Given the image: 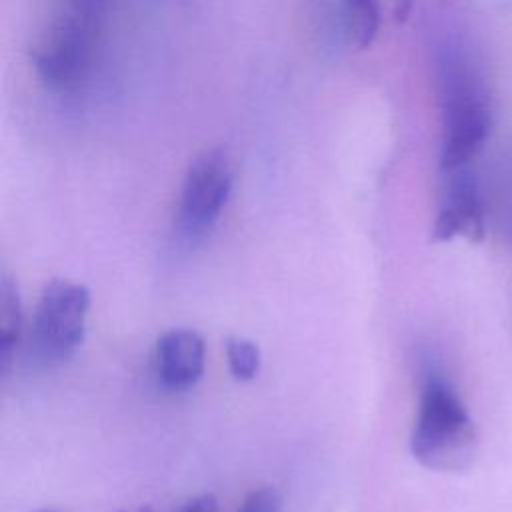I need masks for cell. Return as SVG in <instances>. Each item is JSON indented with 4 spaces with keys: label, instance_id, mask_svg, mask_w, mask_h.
I'll return each instance as SVG.
<instances>
[{
    "label": "cell",
    "instance_id": "cell-13",
    "mask_svg": "<svg viewBox=\"0 0 512 512\" xmlns=\"http://www.w3.org/2000/svg\"><path fill=\"white\" fill-rule=\"evenodd\" d=\"M174 512H218V502L212 494H202V496L188 500Z\"/></svg>",
    "mask_w": 512,
    "mask_h": 512
},
{
    "label": "cell",
    "instance_id": "cell-11",
    "mask_svg": "<svg viewBox=\"0 0 512 512\" xmlns=\"http://www.w3.org/2000/svg\"><path fill=\"white\" fill-rule=\"evenodd\" d=\"M238 512H282V496L272 486H262L246 496Z\"/></svg>",
    "mask_w": 512,
    "mask_h": 512
},
{
    "label": "cell",
    "instance_id": "cell-10",
    "mask_svg": "<svg viewBox=\"0 0 512 512\" xmlns=\"http://www.w3.org/2000/svg\"><path fill=\"white\" fill-rule=\"evenodd\" d=\"M226 358L236 380H252L260 368V350L246 338H230L226 342Z\"/></svg>",
    "mask_w": 512,
    "mask_h": 512
},
{
    "label": "cell",
    "instance_id": "cell-5",
    "mask_svg": "<svg viewBox=\"0 0 512 512\" xmlns=\"http://www.w3.org/2000/svg\"><path fill=\"white\" fill-rule=\"evenodd\" d=\"M232 192V166L222 150L198 156L184 178L178 228L188 240L202 238L218 220Z\"/></svg>",
    "mask_w": 512,
    "mask_h": 512
},
{
    "label": "cell",
    "instance_id": "cell-15",
    "mask_svg": "<svg viewBox=\"0 0 512 512\" xmlns=\"http://www.w3.org/2000/svg\"><path fill=\"white\" fill-rule=\"evenodd\" d=\"M132 512H154L150 506H140V508H136V510H132Z\"/></svg>",
    "mask_w": 512,
    "mask_h": 512
},
{
    "label": "cell",
    "instance_id": "cell-6",
    "mask_svg": "<svg viewBox=\"0 0 512 512\" xmlns=\"http://www.w3.org/2000/svg\"><path fill=\"white\" fill-rule=\"evenodd\" d=\"M484 230V200L474 172L466 166L452 170L444 202L434 222V240L464 236L470 242H478L484 238Z\"/></svg>",
    "mask_w": 512,
    "mask_h": 512
},
{
    "label": "cell",
    "instance_id": "cell-16",
    "mask_svg": "<svg viewBox=\"0 0 512 512\" xmlns=\"http://www.w3.org/2000/svg\"><path fill=\"white\" fill-rule=\"evenodd\" d=\"M36 512H54V510H36Z\"/></svg>",
    "mask_w": 512,
    "mask_h": 512
},
{
    "label": "cell",
    "instance_id": "cell-9",
    "mask_svg": "<svg viewBox=\"0 0 512 512\" xmlns=\"http://www.w3.org/2000/svg\"><path fill=\"white\" fill-rule=\"evenodd\" d=\"M20 330H22V312H20L18 290H16L12 278L2 276V286H0V360H2L4 372L8 370V366L12 362V354L20 340Z\"/></svg>",
    "mask_w": 512,
    "mask_h": 512
},
{
    "label": "cell",
    "instance_id": "cell-14",
    "mask_svg": "<svg viewBox=\"0 0 512 512\" xmlns=\"http://www.w3.org/2000/svg\"><path fill=\"white\" fill-rule=\"evenodd\" d=\"M506 234H508V240L512 244V208L508 210V216H506Z\"/></svg>",
    "mask_w": 512,
    "mask_h": 512
},
{
    "label": "cell",
    "instance_id": "cell-4",
    "mask_svg": "<svg viewBox=\"0 0 512 512\" xmlns=\"http://www.w3.org/2000/svg\"><path fill=\"white\" fill-rule=\"evenodd\" d=\"M98 22L60 12L44 32L34 66L40 80L52 90L76 86L88 70Z\"/></svg>",
    "mask_w": 512,
    "mask_h": 512
},
{
    "label": "cell",
    "instance_id": "cell-7",
    "mask_svg": "<svg viewBox=\"0 0 512 512\" xmlns=\"http://www.w3.org/2000/svg\"><path fill=\"white\" fill-rule=\"evenodd\" d=\"M158 380L170 390L192 388L204 372V340L194 330L164 332L154 350Z\"/></svg>",
    "mask_w": 512,
    "mask_h": 512
},
{
    "label": "cell",
    "instance_id": "cell-12",
    "mask_svg": "<svg viewBox=\"0 0 512 512\" xmlns=\"http://www.w3.org/2000/svg\"><path fill=\"white\" fill-rule=\"evenodd\" d=\"M62 2H64L62 12H68L86 20H94V22H98L100 12L106 4V0H62Z\"/></svg>",
    "mask_w": 512,
    "mask_h": 512
},
{
    "label": "cell",
    "instance_id": "cell-3",
    "mask_svg": "<svg viewBox=\"0 0 512 512\" xmlns=\"http://www.w3.org/2000/svg\"><path fill=\"white\" fill-rule=\"evenodd\" d=\"M446 136L440 154V166L446 172L466 166L482 148L490 134V110L484 100L480 80L474 76H456L440 84Z\"/></svg>",
    "mask_w": 512,
    "mask_h": 512
},
{
    "label": "cell",
    "instance_id": "cell-1",
    "mask_svg": "<svg viewBox=\"0 0 512 512\" xmlns=\"http://www.w3.org/2000/svg\"><path fill=\"white\" fill-rule=\"evenodd\" d=\"M414 458L438 472L466 470L476 456V428L454 386L434 368L424 376L410 436Z\"/></svg>",
    "mask_w": 512,
    "mask_h": 512
},
{
    "label": "cell",
    "instance_id": "cell-8",
    "mask_svg": "<svg viewBox=\"0 0 512 512\" xmlns=\"http://www.w3.org/2000/svg\"><path fill=\"white\" fill-rule=\"evenodd\" d=\"M380 28L378 0H342V30L350 46L366 48Z\"/></svg>",
    "mask_w": 512,
    "mask_h": 512
},
{
    "label": "cell",
    "instance_id": "cell-2",
    "mask_svg": "<svg viewBox=\"0 0 512 512\" xmlns=\"http://www.w3.org/2000/svg\"><path fill=\"white\" fill-rule=\"evenodd\" d=\"M90 292L72 280H50L36 304L28 332V360L42 368L68 362L86 332Z\"/></svg>",
    "mask_w": 512,
    "mask_h": 512
}]
</instances>
